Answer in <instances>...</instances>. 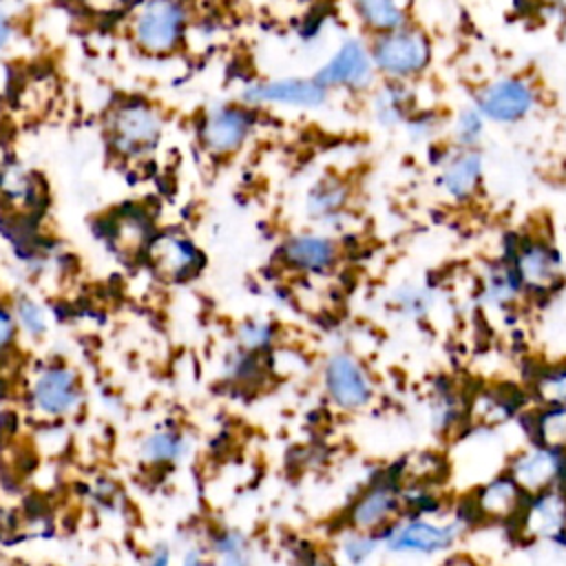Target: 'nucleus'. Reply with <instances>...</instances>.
I'll return each instance as SVG.
<instances>
[{
  "label": "nucleus",
  "instance_id": "20",
  "mask_svg": "<svg viewBox=\"0 0 566 566\" xmlns=\"http://www.w3.org/2000/svg\"><path fill=\"white\" fill-rule=\"evenodd\" d=\"M352 184L340 175L318 177L305 192V214L321 226H338L352 206Z\"/></svg>",
  "mask_w": 566,
  "mask_h": 566
},
{
  "label": "nucleus",
  "instance_id": "3",
  "mask_svg": "<svg viewBox=\"0 0 566 566\" xmlns=\"http://www.w3.org/2000/svg\"><path fill=\"white\" fill-rule=\"evenodd\" d=\"M539 97V86L531 75L504 73L473 86L469 102L489 124L515 126L537 111Z\"/></svg>",
  "mask_w": 566,
  "mask_h": 566
},
{
  "label": "nucleus",
  "instance_id": "42",
  "mask_svg": "<svg viewBox=\"0 0 566 566\" xmlns=\"http://www.w3.org/2000/svg\"><path fill=\"white\" fill-rule=\"evenodd\" d=\"M115 2H119V4H137L139 0H115Z\"/></svg>",
  "mask_w": 566,
  "mask_h": 566
},
{
  "label": "nucleus",
  "instance_id": "39",
  "mask_svg": "<svg viewBox=\"0 0 566 566\" xmlns=\"http://www.w3.org/2000/svg\"><path fill=\"white\" fill-rule=\"evenodd\" d=\"M296 566H336L332 559H321V557H314V555H310V557H303V559H298V564Z\"/></svg>",
  "mask_w": 566,
  "mask_h": 566
},
{
  "label": "nucleus",
  "instance_id": "11",
  "mask_svg": "<svg viewBox=\"0 0 566 566\" xmlns=\"http://www.w3.org/2000/svg\"><path fill=\"white\" fill-rule=\"evenodd\" d=\"M405 515V486L394 478H380L365 486L349 504V528L382 533Z\"/></svg>",
  "mask_w": 566,
  "mask_h": 566
},
{
  "label": "nucleus",
  "instance_id": "43",
  "mask_svg": "<svg viewBox=\"0 0 566 566\" xmlns=\"http://www.w3.org/2000/svg\"><path fill=\"white\" fill-rule=\"evenodd\" d=\"M2 528H4V524H2V517H0V535H2Z\"/></svg>",
  "mask_w": 566,
  "mask_h": 566
},
{
  "label": "nucleus",
  "instance_id": "30",
  "mask_svg": "<svg viewBox=\"0 0 566 566\" xmlns=\"http://www.w3.org/2000/svg\"><path fill=\"white\" fill-rule=\"evenodd\" d=\"M431 422L436 431H449L458 420H460V402L458 394L451 387H440L431 396Z\"/></svg>",
  "mask_w": 566,
  "mask_h": 566
},
{
  "label": "nucleus",
  "instance_id": "34",
  "mask_svg": "<svg viewBox=\"0 0 566 566\" xmlns=\"http://www.w3.org/2000/svg\"><path fill=\"white\" fill-rule=\"evenodd\" d=\"M15 332H18L15 314L11 310H7L4 305H0V354L11 347Z\"/></svg>",
  "mask_w": 566,
  "mask_h": 566
},
{
  "label": "nucleus",
  "instance_id": "25",
  "mask_svg": "<svg viewBox=\"0 0 566 566\" xmlns=\"http://www.w3.org/2000/svg\"><path fill=\"white\" fill-rule=\"evenodd\" d=\"M186 438L172 429H161L150 433L142 442V458L146 464H175L186 455Z\"/></svg>",
  "mask_w": 566,
  "mask_h": 566
},
{
  "label": "nucleus",
  "instance_id": "2",
  "mask_svg": "<svg viewBox=\"0 0 566 566\" xmlns=\"http://www.w3.org/2000/svg\"><path fill=\"white\" fill-rule=\"evenodd\" d=\"M188 20L186 0H139L130 15L133 44L150 57L170 55L184 44Z\"/></svg>",
  "mask_w": 566,
  "mask_h": 566
},
{
  "label": "nucleus",
  "instance_id": "27",
  "mask_svg": "<svg viewBox=\"0 0 566 566\" xmlns=\"http://www.w3.org/2000/svg\"><path fill=\"white\" fill-rule=\"evenodd\" d=\"M389 305L402 318L418 321V318H424L431 312L433 292L429 287L420 285V283H402L391 292Z\"/></svg>",
  "mask_w": 566,
  "mask_h": 566
},
{
  "label": "nucleus",
  "instance_id": "40",
  "mask_svg": "<svg viewBox=\"0 0 566 566\" xmlns=\"http://www.w3.org/2000/svg\"><path fill=\"white\" fill-rule=\"evenodd\" d=\"M444 566H480V564L473 562L469 555H455V557H451Z\"/></svg>",
  "mask_w": 566,
  "mask_h": 566
},
{
  "label": "nucleus",
  "instance_id": "23",
  "mask_svg": "<svg viewBox=\"0 0 566 566\" xmlns=\"http://www.w3.org/2000/svg\"><path fill=\"white\" fill-rule=\"evenodd\" d=\"M489 122L482 117V113L469 102L460 106L455 113L449 115L447 124V139L455 148H480L484 135H486Z\"/></svg>",
  "mask_w": 566,
  "mask_h": 566
},
{
  "label": "nucleus",
  "instance_id": "4",
  "mask_svg": "<svg viewBox=\"0 0 566 566\" xmlns=\"http://www.w3.org/2000/svg\"><path fill=\"white\" fill-rule=\"evenodd\" d=\"M106 144L119 159L148 157L161 142L164 115L144 99H126L108 111Z\"/></svg>",
  "mask_w": 566,
  "mask_h": 566
},
{
  "label": "nucleus",
  "instance_id": "5",
  "mask_svg": "<svg viewBox=\"0 0 566 566\" xmlns=\"http://www.w3.org/2000/svg\"><path fill=\"white\" fill-rule=\"evenodd\" d=\"M464 520L438 522L431 515H402L380 533L382 548L391 555L436 557L449 553L464 531Z\"/></svg>",
  "mask_w": 566,
  "mask_h": 566
},
{
  "label": "nucleus",
  "instance_id": "37",
  "mask_svg": "<svg viewBox=\"0 0 566 566\" xmlns=\"http://www.w3.org/2000/svg\"><path fill=\"white\" fill-rule=\"evenodd\" d=\"M146 566H170V551L168 548H157V551H153V555H150V559H148V564Z\"/></svg>",
  "mask_w": 566,
  "mask_h": 566
},
{
  "label": "nucleus",
  "instance_id": "22",
  "mask_svg": "<svg viewBox=\"0 0 566 566\" xmlns=\"http://www.w3.org/2000/svg\"><path fill=\"white\" fill-rule=\"evenodd\" d=\"M528 431L533 442L566 451V402H548L533 411Z\"/></svg>",
  "mask_w": 566,
  "mask_h": 566
},
{
  "label": "nucleus",
  "instance_id": "6",
  "mask_svg": "<svg viewBox=\"0 0 566 566\" xmlns=\"http://www.w3.org/2000/svg\"><path fill=\"white\" fill-rule=\"evenodd\" d=\"M314 77L329 91L367 95L380 80L371 60L369 40L358 35L343 38L327 60L316 69Z\"/></svg>",
  "mask_w": 566,
  "mask_h": 566
},
{
  "label": "nucleus",
  "instance_id": "28",
  "mask_svg": "<svg viewBox=\"0 0 566 566\" xmlns=\"http://www.w3.org/2000/svg\"><path fill=\"white\" fill-rule=\"evenodd\" d=\"M382 548V537L378 533L349 528L340 539V555L349 566H363Z\"/></svg>",
  "mask_w": 566,
  "mask_h": 566
},
{
  "label": "nucleus",
  "instance_id": "7",
  "mask_svg": "<svg viewBox=\"0 0 566 566\" xmlns=\"http://www.w3.org/2000/svg\"><path fill=\"white\" fill-rule=\"evenodd\" d=\"M256 128V108L245 102L210 106L197 122V142L212 157L241 150Z\"/></svg>",
  "mask_w": 566,
  "mask_h": 566
},
{
  "label": "nucleus",
  "instance_id": "8",
  "mask_svg": "<svg viewBox=\"0 0 566 566\" xmlns=\"http://www.w3.org/2000/svg\"><path fill=\"white\" fill-rule=\"evenodd\" d=\"M506 261L517 274L524 292L548 294L562 281V256L546 237H515Z\"/></svg>",
  "mask_w": 566,
  "mask_h": 566
},
{
  "label": "nucleus",
  "instance_id": "17",
  "mask_svg": "<svg viewBox=\"0 0 566 566\" xmlns=\"http://www.w3.org/2000/svg\"><path fill=\"white\" fill-rule=\"evenodd\" d=\"M281 259L301 274H327L340 261V245L323 232H298L283 241Z\"/></svg>",
  "mask_w": 566,
  "mask_h": 566
},
{
  "label": "nucleus",
  "instance_id": "36",
  "mask_svg": "<svg viewBox=\"0 0 566 566\" xmlns=\"http://www.w3.org/2000/svg\"><path fill=\"white\" fill-rule=\"evenodd\" d=\"M179 566H206V559L201 555L199 548H188L184 555H181V564Z\"/></svg>",
  "mask_w": 566,
  "mask_h": 566
},
{
  "label": "nucleus",
  "instance_id": "32",
  "mask_svg": "<svg viewBox=\"0 0 566 566\" xmlns=\"http://www.w3.org/2000/svg\"><path fill=\"white\" fill-rule=\"evenodd\" d=\"M13 314H15V321H18V327L38 338L46 332V316H44V310L29 296H20L13 305Z\"/></svg>",
  "mask_w": 566,
  "mask_h": 566
},
{
  "label": "nucleus",
  "instance_id": "26",
  "mask_svg": "<svg viewBox=\"0 0 566 566\" xmlns=\"http://www.w3.org/2000/svg\"><path fill=\"white\" fill-rule=\"evenodd\" d=\"M447 124H449V113L420 104L411 113V117L405 122L402 130L409 135L411 142L427 146L429 142H436L447 133Z\"/></svg>",
  "mask_w": 566,
  "mask_h": 566
},
{
  "label": "nucleus",
  "instance_id": "10",
  "mask_svg": "<svg viewBox=\"0 0 566 566\" xmlns=\"http://www.w3.org/2000/svg\"><path fill=\"white\" fill-rule=\"evenodd\" d=\"M327 398L343 411H360L374 400V380L367 367L349 352H334L323 367Z\"/></svg>",
  "mask_w": 566,
  "mask_h": 566
},
{
  "label": "nucleus",
  "instance_id": "33",
  "mask_svg": "<svg viewBox=\"0 0 566 566\" xmlns=\"http://www.w3.org/2000/svg\"><path fill=\"white\" fill-rule=\"evenodd\" d=\"M239 345L245 352H261L274 338V327L268 321H248L237 332Z\"/></svg>",
  "mask_w": 566,
  "mask_h": 566
},
{
  "label": "nucleus",
  "instance_id": "35",
  "mask_svg": "<svg viewBox=\"0 0 566 566\" xmlns=\"http://www.w3.org/2000/svg\"><path fill=\"white\" fill-rule=\"evenodd\" d=\"M11 38H13V22L4 11H0V51L9 46Z\"/></svg>",
  "mask_w": 566,
  "mask_h": 566
},
{
  "label": "nucleus",
  "instance_id": "19",
  "mask_svg": "<svg viewBox=\"0 0 566 566\" xmlns=\"http://www.w3.org/2000/svg\"><path fill=\"white\" fill-rule=\"evenodd\" d=\"M517 522L537 539H555L562 535L566 531V486L528 495Z\"/></svg>",
  "mask_w": 566,
  "mask_h": 566
},
{
  "label": "nucleus",
  "instance_id": "15",
  "mask_svg": "<svg viewBox=\"0 0 566 566\" xmlns=\"http://www.w3.org/2000/svg\"><path fill=\"white\" fill-rule=\"evenodd\" d=\"M80 378L66 365H49L33 378L31 405L44 416H66L80 405Z\"/></svg>",
  "mask_w": 566,
  "mask_h": 566
},
{
  "label": "nucleus",
  "instance_id": "24",
  "mask_svg": "<svg viewBox=\"0 0 566 566\" xmlns=\"http://www.w3.org/2000/svg\"><path fill=\"white\" fill-rule=\"evenodd\" d=\"M522 294H524L522 283L506 259L491 265V270L484 276V296L491 305L495 307L513 305Z\"/></svg>",
  "mask_w": 566,
  "mask_h": 566
},
{
  "label": "nucleus",
  "instance_id": "9",
  "mask_svg": "<svg viewBox=\"0 0 566 566\" xmlns=\"http://www.w3.org/2000/svg\"><path fill=\"white\" fill-rule=\"evenodd\" d=\"M329 88H325L314 75H287L252 80L241 88V102L259 106H283L298 111H316L329 102Z\"/></svg>",
  "mask_w": 566,
  "mask_h": 566
},
{
  "label": "nucleus",
  "instance_id": "38",
  "mask_svg": "<svg viewBox=\"0 0 566 566\" xmlns=\"http://www.w3.org/2000/svg\"><path fill=\"white\" fill-rule=\"evenodd\" d=\"M548 7V13L557 18V22L566 20V0H544Z\"/></svg>",
  "mask_w": 566,
  "mask_h": 566
},
{
  "label": "nucleus",
  "instance_id": "14",
  "mask_svg": "<svg viewBox=\"0 0 566 566\" xmlns=\"http://www.w3.org/2000/svg\"><path fill=\"white\" fill-rule=\"evenodd\" d=\"M148 261L159 276L168 281H186L201 272L206 256L188 237L164 232L150 239Z\"/></svg>",
  "mask_w": 566,
  "mask_h": 566
},
{
  "label": "nucleus",
  "instance_id": "1",
  "mask_svg": "<svg viewBox=\"0 0 566 566\" xmlns=\"http://www.w3.org/2000/svg\"><path fill=\"white\" fill-rule=\"evenodd\" d=\"M369 51L380 80L420 82L433 66L436 44L431 33L409 20L402 27L369 38Z\"/></svg>",
  "mask_w": 566,
  "mask_h": 566
},
{
  "label": "nucleus",
  "instance_id": "41",
  "mask_svg": "<svg viewBox=\"0 0 566 566\" xmlns=\"http://www.w3.org/2000/svg\"><path fill=\"white\" fill-rule=\"evenodd\" d=\"M559 38L566 42V20L559 22Z\"/></svg>",
  "mask_w": 566,
  "mask_h": 566
},
{
  "label": "nucleus",
  "instance_id": "21",
  "mask_svg": "<svg viewBox=\"0 0 566 566\" xmlns=\"http://www.w3.org/2000/svg\"><path fill=\"white\" fill-rule=\"evenodd\" d=\"M354 20L371 38L411 20L409 0H347Z\"/></svg>",
  "mask_w": 566,
  "mask_h": 566
},
{
  "label": "nucleus",
  "instance_id": "29",
  "mask_svg": "<svg viewBox=\"0 0 566 566\" xmlns=\"http://www.w3.org/2000/svg\"><path fill=\"white\" fill-rule=\"evenodd\" d=\"M214 566H250V548L245 537L234 531H221L212 542Z\"/></svg>",
  "mask_w": 566,
  "mask_h": 566
},
{
  "label": "nucleus",
  "instance_id": "31",
  "mask_svg": "<svg viewBox=\"0 0 566 566\" xmlns=\"http://www.w3.org/2000/svg\"><path fill=\"white\" fill-rule=\"evenodd\" d=\"M535 396L542 400V405L566 402V365L542 371L535 378Z\"/></svg>",
  "mask_w": 566,
  "mask_h": 566
},
{
  "label": "nucleus",
  "instance_id": "16",
  "mask_svg": "<svg viewBox=\"0 0 566 566\" xmlns=\"http://www.w3.org/2000/svg\"><path fill=\"white\" fill-rule=\"evenodd\" d=\"M418 106L420 95L416 82L378 80V84L367 93L369 117L382 130L402 128Z\"/></svg>",
  "mask_w": 566,
  "mask_h": 566
},
{
  "label": "nucleus",
  "instance_id": "18",
  "mask_svg": "<svg viewBox=\"0 0 566 566\" xmlns=\"http://www.w3.org/2000/svg\"><path fill=\"white\" fill-rule=\"evenodd\" d=\"M526 491L504 471L491 480H486L484 484H480L473 491L471 497V509L473 515L484 520V522H511V520H520L522 509L526 504Z\"/></svg>",
  "mask_w": 566,
  "mask_h": 566
},
{
  "label": "nucleus",
  "instance_id": "13",
  "mask_svg": "<svg viewBox=\"0 0 566 566\" xmlns=\"http://www.w3.org/2000/svg\"><path fill=\"white\" fill-rule=\"evenodd\" d=\"M484 155L480 148H455L436 168L433 184L451 203H469L478 197L484 184Z\"/></svg>",
  "mask_w": 566,
  "mask_h": 566
},
{
  "label": "nucleus",
  "instance_id": "12",
  "mask_svg": "<svg viewBox=\"0 0 566 566\" xmlns=\"http://www.w3.org/2000/svg\"><path fill=\"white\" fill-rule=\"evenodd\" d=\"M506 473L526 491V495L566 486V451L531 442L513 453Z\"/></svg>",
  "mask_w": 566,
  "mask_h": 566
}]
</instances>
